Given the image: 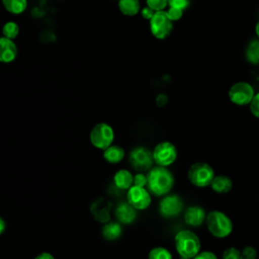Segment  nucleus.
Wrapping results in <instances>:
<instances>
[{
	"label": "nucleus",
	"instance_id": "obj_1",
	"mask_svg": "<svg viewBox=\"0 0 259 259\" xmlns=\"http://www.w3.org/2000/svg\"><path fill=\"white\" fill-rule=\"evenodd\" d=\"M174 185V177L164 166H156L147 174V189L155 196L166 195Z\"/></svg>",
	"mask_w": 259,
	"mask_h": 259
},
{
	"label": "nucleus",
	"instance_id": "obj_2",
	"mask_svg": "<svg viewBox=\"0 0 259 259\" xmlns=\"http://www.w3.org/2000/svg\"><path fill=\"white\" fill-rule=\"evenodd\" d=\"M175 247L181 258L192 259L200 250L198 236L190 230H181L175 236Z\"/></svg>",
	"mask_w": 259,
	"mask_h": 259
},
{
	"label": "nucleus",
	"instance_id": "obj_3",
	"mask_svg": "<svg viewBox=\"0 0 259 259\" xmlns=\"http://www.w3.org/2000/svg\"><path fill=\"white\" fill-rule=\"evenodd\" d=\"M205 224L209 233L217 238L228 237L233 230L230 218L220 210H212L206 214Z\"/></svg>",
	"mask_w": 259,
	"mask_h": 259
},
{
	"label": "nucleus",
	"instance_id": "obj_4",
	"mask_svg": "<svg viewBox=\"0 0 259 259\" xmlns=\"http://www.w3.org/2000/svg\"><path fill=\"white\" fill-rule=\"evenodd\" d=\"M187 177L190 183L194 186L206 187L210 185L214 177V172L209 164L205 162H196L189 167Z\"/></svg>",
	"mask_w": 259,
	"mask_h": 259
},
{
	"label": "nucleus",
	"instance_id": "obj_5",
	"mask_svg": "<svg viewBox=\"0 0 259 259\" xmlns=\"http://www.w3.org/2000/svg\"><path fill=\"white\" fill-rule=\"evenodd\" d=\"M89 139L95 148L105 150L110 145H112L114 140L113 128L106 122H98L92 127Z\"/></svg>",
	"mask_w": 259,
	"mask_h": 259
},
{
	"label": "nucleus",
	"instance_id": "obj_6",
	"mask_svg": "<svg viewBox=\"0 0 259 259\" xmlns=\"http://www.w3.org/2000/svg\"><path fill=\"white\" fill-rule=\"evenodd\" d=\"M173 29V21L170 19L167 11H156L150 19V30L158 39H164L170 35Z\"/></svg>",
	"mask_w": 259,
	"mask_h": 259
},
{
	"label": "nucleus",
	"instance_id": "obj_7",
	"mask_svg": "<svg viewBox=\"0 0 259 259\" xmlns=\"http://www.w3.org/2000/svg\"><path fill=\"white\" fill-rule=\"evenodd\" d=\"M255 93L251 84L241 81L233 84L229 90L230 100L239 106L250 104Z\"/></svg>",
	"mask_w": 259,
	"mask_h": 259
},
{
	"label": "nucleus",
	"instance_id": "obj_8",
	"mask_svg": "<svg viewBox=\"0 0 259 259\" xmlns=\"http://www.w3.org/2000/svg\"><path fill=\"white\" fill-rule=\"evenodd\" d=\"M154 162L159 166L167 167L174 163L177 158L176 147L170 142H161L157 144L152 151Z\"/></svg>",
	"mask_w": 259,
	"mask_h": 259
},
{
	"label": "nucleus",
	"instance_id": "obj_9",
	"mask_svg": "<svg viewBox=\"0 0 259 259\" xmlns=\"http://www.w3.org/2000/svg\"><path fill=\"white\" fill-rule=\"evenodd\" d=\"M130 164L137 171H146L152 168L154 159L152 152L145 147H136L130 153Z\"/></svg>",
	"mask_w": 259,
	"mask_h": 259
},
{
	"label": "nucleus",
	"instance_id": "obj_10",
	"mask_svg": "<svg viewBox=\"0 0 259 259\" xmlns=\"http://www.w3.org/2000/svg\"><path fill=\"white\" fill-rule=\"evenodd\" d=\"M126 201L137 210H143L150 206L152 198L148 189L143 186L133 185L127 189Z\"/></svg>",
	"mask_w": 259,
	"mask_h": 259
},
{
	"label": "nucleus",
	"instance_id": "obj_11",
	"mask_svg": "<svg viewBox=\"0 0 259 259\" xmlns=\"http://www.w3.org/2000/svg\"><path fill=\"white\" fill-rule=\"evenodd\" d=\"M183 202L176 194H170L163 197L159 203V212L164 218H173L181 212Z\"/></svg>",
	"mask_w": 259,
	"mask_h": 259
},
{
	"label": "nucleus",
	"instance_id": "obj_12",
	"mask_svg": "<svg viewBox=\"0 0 259 259\" xmlns=\"http://www.w3.org/2000/svg\"><path fill=\"white\" fill-rule=\"evenodd\" d=\"M17 47L13 39L7 38L5 36L0 37V62L1 63H11L17 57Z\"/></svg>",
	"mask_w": 259,
	"mask_h": 259
},
{
	"label": "nucleus",
	"instance_id": "obj_13",
	"mask_svg": "<svg viewBox=\"0 0 259 259\" xmlns=\"http://www.w3.org/2000/svg\"><path fill=\"white\" fill-rule=\"evenodd\" d=\"M205 211L198 205H191L186 208L184 213V221L191 227H199L205 220Z\"/></svg>",
	"mask_w": 259,
	"mask_h": 259
},
{
	"label": "nucleus",
	"instance_id": "obj_14",
	"mask_svg": "<svg viewBox=\"0 0 259 259\" xmlns=\"http://www.w3.org/2000/svg\"><path fill=\"white\" fill-rule=\"evenodd\" d=\"M115 217L119 223L132 224L137 218V209L127 201L120 202L115 208Z\"/></svg>",
	"mask_w": 259,
	"mask_h": 259
},
{
	"label": "nucleus",
	"instance_id": "obj_15",
	"mask_svg": "<svg viewBox=\"0 0 259 259\" xmlns=\"http://www.w3.org/2000/svg\"><path fill=\"white\" fill-rule=\"evenodd\" d=\"M113 182L117 188L126 190L134 184V175L126 169H120L115 172Z\"/></svg>",
	"mask_w": 259,
	"mask_h": 259
},
{
	"label": "nucleus",
	"instance_id": "obj_16",
	"mask_svg": "<svg viewBox=\"0 0 259 259\" xmlns=\"http://www.w3.org/2000/svg\"><path fill=\"white\" fill-rule=\"evenodd\" d=\"M210 186L217 193H228L233 187V182L230 177L226 175H219L213 177Z\"/></svg>",
	"mask_w": 259,
	"mask_h": 259
},
{
	"label": "nucleus",
	"instance_id": "obj_17",
	"mask_svg": "<svg viewBox=\"0 0 259 259\" xmlns=\"http://www.w3.org/2000/svg\"><path fill=\"white\" fill-rule=\"evenodd\" d=\"M117 6L121 14L124 16H135L141 11V3L139 0H117Z\"/></svg>",
	"mask_w": 259,
	"mask_h": 259
},
{
	"label": "nucleus",
	"instance_id": "obj_18",
	"mask_svg": "<svg viewBox=\"0 0 259 259\" xmlns=\"http://www.w3.org/2000/svg\"><path fill=\"white\" fill-rule=\"evenodd\" d=\"M103 158L111 164L119 163L124 158V150L120 146L110 145L108 148L103 150Z\"/></svg>",
	"mask_w": 259,
	"mask_h": 259
},
{
	"label": "nucleus",
	"instance_id": "obj_19",
	"mask_svg": "<svg viewBox=\"0 0 259 259\" xmlns=\"http://www.w3.org/2000/svg\"><path fill=\"white\" fill-rule=\"evenodd\" d=\"M121 232H122L121 226L119 223H116V222H109L102 229L103 237L109 241L118 239L121 235Z\"/></svg>",
	"mask_w": 259,
	"mask_h": 259
},
{
	"label": "nucleus",
	"instance_id": "obj_20",
	"mask_svg": "<svg viewBox=\"0 0 259 259\" xmlns=\"http://www.w3.org/2000/svg\"><path fill=\"white\" fill-rule=\"evenodd\" d=\"M4 8L12 14H21L27 7V0H2Z\"/></svg>",
	"mask_w": 259,
	"mask_h": 259
},
{
	"label": "nucleus",
	"instance_id": "obj_21",
	"mask_svg": "<svg viewBox=\"0 0 259 259\" xmlns=\"http://www.w3.org/2000/svg\"><path fill=\"white\" fill-rule=\"evenodd\" d=\"M246 58L252 64H259V39H253L246 49Z\"/></svg>",
	"mask_w": 259,
	"mask_h": 259
},
{
	"label": "nucleus",
	"instance_id": "obj_22",
	"mask_svg": "<svg viewBox=\"0 0 259 259\" xmlns=\"http://www.w3.org/2000/svg\"><path fill=\"white\" fill-rule=\"evenodd\" d=\"M3 36L14 39L19 34V26L15 21H7L2 27Z\"/></svg>",
	"mask_w": 259,
	"mask_h": 259
},
{
	"label": "nucleus",
	"instance_id": "obj_23",
	"mask_svg": "<svg viewBox=\"0 0 259 259\" xmlns=\"http://www.w3.org/2000/svg\"><path fill=\"white\" fill-rule=\"evenodd\" d=\"M149 259H172L170 251L164 247H155L149 252Z\"/></svg>",
	"mask_w": 259,
	"mask_h": 259
},
{
	"label": "nucleus",
	"instance_id": "obj_24",
	"mask_svg": "<svg viewBox=\"0 0 259 259\" xmlns=\"http://www.w3.org/2000/svg\"><path fill=\"white\" fill-rule=\"evenodd\" d=\"M147 6L156 11H162L165 10V8L168 6V0H146Z\"/></svg>",
	"mask_w": 259,
	"mask_h": 259
},
{
	"label": "nucleus",
	"instance_id": "obj_25",
	"mask_svg": "<svg viewBox=\"0 0 259 259\" xmlns=\"http://www.w3.org/2000/svg\"><path fill=\"white\" fill-rule=\"evenodd\" d=\"M223 259H243V256L239 249L235 247H230L224 251Z\"/></svg>",
	"mask_w": 259,
	"mask_h": 259
},
{
	"label": "nucleus",
	"instance_id": "obj_26",
	"mask_svg": "<svg viewBox=\"0 0 259 259\" xmlns=\"http://www.w3.org/2000/svg\"><path fill=\"white\" fill-rule=\"evenodd\" d=\"M190 0H168V6L185 10L189 6Z\"/></svg>",
	"mask_w": 259,
	"mask_h": 259
},
{
	"label": "nucleus",
	"instance_id": "obj_27",
	"mask_svg": "<svg viewBox=\"0 0 259 259\" xmlns=\"http://www.w3.org/2000/svg\"><path fill=\"white\" fill-rule=\"evenodd\" d=\"M250 111L251 113L255 116L259 118V93L255 94L253 99L250 102Z\"/></svg>",
	"mask_w": 259,
	"mask_h": 259
},
{
	"label": "nucleus",
	"instance_id": "obj_28",
	"mask_svg": "<svg viewBox=\"0 0 259 259\" xmlns=\"http://www.w3.org/2000/svg\"><path fill=\"white\" fill-rule=\"evenodd\" d=\"M183 12L184 10H181V9H178V8H174V7H169V9L167 10V13L170 17V19L172 21H177L179 20L182 15H183Z\"/></svg>",
	"mask_w": 259,
	"mask_h": 259
},
{
	"label": "nucleus",
	"instance_id": "obj_29",
	"mask_svg": "<svg viewBox=\"0 0 259 259\" xmlns=\"http://www.w3.org/2000/svg\"><path fill=\"white\" fill-rule=\"evenodd\" d=\"M133 185H137V186H147V175L143 174V173H137L136 175H134V184Z\"/></svg>",
	"mask_w": 259,
	"mask_h": 259
},
{
	"label": "nucleus",
	"instance_id": "obj_30",
	"mask_svg": "<svg viewBox=\"0 0 259 259\" xmlns=\"http://www.w3.org/2000/svg\"><path fill=\"white\" fill-rule=\"evenodd\" d=\"M241 253H242L243 259H255L256 258V250L251 246L245 247L241 251Z\"/></svg>",
	"mask_w": 259,
	"mask_h": 259
},
{
	"label": "nucleus",
	"instance_id": "obj_31",
	"mask_svg": "<svg viewBox=\"0 0 259 259\" xmlns=\"http://www.w3.org/2000/svg\"><path fill=\"white\" fill-rule=\"evenodd\" d=\"M192 259H218L215 254L210 251H202L196 254Z\"/></svg>",
	"mask_w": 259,
	"mask_h": 259
},
{
	"label": "nucleus",
	"instance_id": "obj_32",
	"mask_svg": "<svg viewBox=\"0 0 259 259\" xmlns=\"http://www.w3.org/2000/svg\"><path fill=\"white\" fill-rule=\"evenodd\" d=\"M140 12H141V15L143 16V18L148 19V20H150L153 17V15L155 14V11L153 9H151L150 7H148V6L143 7Z\"/></svg>",
	"mask_w": 259,
	"mask_h": 259
},
{
	"label": "nucleus",
	"instance_id": "obj_33",
	"mask_svg": "<svg viewBox=\"0 0 259 259\" xmlns=\"http://www.w3.org/2000/svg\"><path fill=\"white\" fill-rule=\"evenodd\" d=\"M34 259H55V257L49 253V252H41L39 254H37Z\"/></svg>",
	"mask_w": 259,
	"mask_h": 259
},
{
	"label": "nucleus",
	"instance_id": "obj_34",
	"mask_svg": "<svg viewBox=\"0 0 259 259\" xmlns=\"http://www.w3.org/2000/svg\"><path fill=\"white\" fill-rule=\"evenodd\" d=\"M156 100H157V104L159 106H163V105H165L167 103V96L164 95V94H160V95L157 96Z\"/></svg>",
	"mask_w": 259,
	"mask_h": 259
},
{
	"label": "nucleus",
	"instance_id": "obj_35",
	"mask_svg": "<svg viewBox=\"0 0 259 259\" xmlns=\"http://www.w3.org/2000/svg\"><path fill=\"white\" fill-rule=\"evenodd\" d=\"M6 229V224H5V221L0 217V235L4 233Z\"/></svg>",
	"mask_w": 259,
	"mask_h": 259
},
{
	"label": "nucleus",
	"instance_id": "obj_36",
	"mask_svg": "<svg viewBox=\"0 0 259 259\" xmlns=\"http://www.w3.org/2000/svg\"><path fill=\"white\" fill-rule=\"evenodd\" d=\"M255 32H256V35L259 37V20H258V22L256 23V26H255Z\"/></svg>",
	"mask_w": 259,
	"mask_h": 259
},
{
	"label": "nucleus",
	"instance_id": "obj_37",
	"mask_svg": "<svg viewBox=\"0 0 259 259\" xmlns=\"http://www.w3.org/2000/svg\"><path fill=\"white\" fill-rule=\"evenodd\" d=\"M181 259H185V258H181Z\"/></svg>",
	"mask_w": 259,
	"mask_h": 259
}]
</instances>
